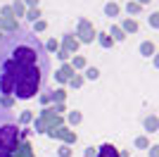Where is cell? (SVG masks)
<instances>
[{
    "mask_svg": "<svg viewBox=\"0 0 159 157\" xmlns=\"http://www.w3.org/2000/svg\"><path fill=\"white\" fill-rule=\"evenodd\" d=\"M10 105H12V98H7V95H5V98H2V107H10Z\"/></svg>",
    "mask_w": 159,
    "mask_h": 157,
    "instance_id": "44dd1931",
    "label": "cell"
},
{
    "mask_svg": "<svg viewBox=\"0 0 159 157\" xmlns=\"http://www.w3.org/2000/svg\"><path fill=\"white\" fill-rule=\"evenodd\" d=\"M17 143H19V126H17V119L14 114L0 110V152H10L17 150Z\"/></svg>",
    "mask_w": 159,
    "mask_h": 157,
    "instance_id": "7a4b0ae2",
    "label": "cell"
},
{
    "mask_svg": "<svg viewBox=\"0 0 159 157\" xmlns=\"http://www.w3.org/2000/svg\"><path fill=\"white\" fill-rule=\"evenodd\" d=\"M55 48H57V43H55V40H50V43L45 45V50H55Z\"/></svg>",
    "mask_w": 159,
    "mask_h": 157,
    "instance_id": "603a6c76",
    "label": "cell"
},
{
    "mask_svg": "<svg viewBox=\"0 0 159 157\" xmlns=\"http://www.w3.org/2000/svg\"><path fill=\"white\" fill-rule=\"evenodd\" d=\"M0 26H5V29H10V31H17V29H19V24H14L12 19H5V17H2V19H0Z\"/></svg>",
    "mask_w": 159,
    "mask_h": 157,
    "instance_id": "8992f818",
    "label": "cell"
},
{
    "mask_svg": "<svg viewBox=\"0 0 159 157\" xmlns=\"http://www.w3.org/2000/svg\"><path fill=\"white\" fill-rule=\"evenodd\" d=\"M135 145H138V148H147V138H138Z\"/></svg>",
    "mask_w": 159,
    "mask_h": 157,
    "instance_id": "e0dca14e",
    "label": "cell"
},
{
    "mask_svg": "<svg viewBox=\"0 0 159 157\" xmlns=\"http://www.w3.org/2000/svg\"><path fill=\"white\" fill-rule=\"evenodd\" d=\"M69 74H71V69H69V67H62L60 72H57V78H60V81H66V78H69Z\"/></svg>",
    "mask_w": 159,
    "mask_h": 157,
    "instance_id": "52a82bcc",
    "label": "cell"
},
{
    "mask_svg": "<svg viewBox=\"0 0 159 157\" xmlns=\"http://www.w3.org/2000/svg\"><path fill=\"white\" fill-rule=\"evenodd\" d=\"M14 12L21 14V12H24V5H21V2H14Z\"/></svg>",
    "mask_w": 159,
    "mask_h": 157,
    "instance_id": "d6986e66",
    "label": "cell"
},
{
    "mask_svg": "<svg viewBox=\"0 0 159 157\" xmlns=\"http://www.w3.org/2000/svg\"><path fill=\"white\" fill-rule=\"evenodd\" d=\"M112 36H114L116 40H121V38H124V33H121V29H112Z\"/></svg>",
    "mask_w": 159,
    "mask_h": 157,
    "instance_id": "4fadbf2b",
    "label": "cell"
},
{
    "mask_svg": "<svg viewBox=\"0 0 159 157\" xmlns=\"http://www.w3.org/2000/svg\"><path fill=\"white\" fill-rule=\"evenodd\" d=\"M140 50H143V55H147V57H150V55L154 52V45H152V43H143V48H140Z\"/></svg>",
    "mask_w": 159,
    "mask_h": 157,
    "instance_id": "ba28073f",
    "label": "cell"
},
{
    "mask_svg": "<svg viewBox=\"0 0 159 157\" xmlns=\"http://www.w3.org/2000/svg\"><path fill=\"white\" fill-rule=\"evenodd\" d=\"M86 76H88V78H98V76H100V72H98V69H88Z\"/></svg>",
    "mask_w": 159,
    "mask_h": 157,
    "instance_id": "8fae6325",
    "label": "cell"
},
{
    "mask_svg": "<svg viewBox=\"0 0 159 157\" xmlns=\"http://www.w3.org/2000/svg\"><path fill=\"white\" fill-rule=\"evenodd\" d=\"M38 17H40L38 7H36V10H31V12H29V19H33V21H36V19H38Z\"/></svg>",
    "mask_w": 159,
    "mask_h": 157,
    "instance_id": "7c38bea8",
    "label": "cell"
},
{
    "mask_svg": "<svg viewBox=\"0 0 159 157\" xmlns=\"http://www.w3.org/2000/svg\"><path fill=\"white\" fill-rule=\"evenodd\" d=\"M124 26H126L128 31H135V21H131V19H128V21H126V24H124Z\"/></svg>",
    "mask_w": 159,
    "mask_h": 157,
    "instance_id": "ffe728a7",
    "label": "cell"
},
{
    "mask_svg": "<svg viewBox=\"0 0 159 157\" xmlns=\"http://www.w3.org/2000/svg\"><path fill=\"white\" fill-rule=\"evenodd\" d=\"M90 38H93L90 24H88V21H81V40H90Z\"/></svg>",
    "mask_w": 159,
    "mask_h": 157,
    "instance_id": "277c9868",
    "label": "cell"
},
{
    "mask_svg": "<svg viewBox=\"0 0 159 157\" xmlns=\"http://www.w3.org/2000/svg\"><path fill=\"white\" fill-rule=\"evenodd\" d=\"M26 2H29V5H36V2H38V0H26Z\"/></svg>",
    "mask_w": 159,
    "mask_h": 157,
    "instance_id": "484cf974",
    "label": "cell"
},
{
    "mask_svg": "<svg viewBox=\"0 0 159 157\" xmlns=\"http://www.w3.org/2000/svg\"><path fill=\"white\" fill-rule=\"evenodd\" d=\"M145 126H147L150 131H154V129H157V119H147V121H145Z\"/></svg>",
    "mask_w": 159,
    "mask_h": 157,
    "instance_id": "30bf717a",
    "label": "cell"
},
{
    "mask_svg": "<svg viewBox=\"0 0 159 157\" xmlns=\"http://www.w3.org/2000/svg\"><path fill=\"white\" fill-rule=\"evenodd\" d=\"M0 38H2V33H0Z\"/></svg>",
    "mask_w": 159,
    "mask_h": 157,
    "instance_id": "83f0119b",
    "label": "cell"
},
{
    "mask_svg": "<svg viewBox=\"0 0 159 157\" xmlns=\"http://www.w3.org/2000/svg\"><path fill=\"white\" fill-rule=\"evenodd\" d=\"M50 76V57L40 38L29 29H17L0 38V93L29 100L43 91Z\"/></svg>",
    "mask_w": 159,
    "mask_h": 157,
    "instance_id": "6da1fadb",
    "label": "cell"
},
{
    "mask_svg": "<svg viewBox=\"0 0 159 157\" xmlns=\"http://www.w3.org/2000/svg\"><path fill=\"white\" fill-rule=\"evenodd\" d=\"M0 157H12V155H10V152H0Z\"/></svg>",
    "mask_w": 159,
    "mask_h": 157,
    "instance_id": "d4e9b609",
    "label": "cell"
},
{
    "mask_svg": "<svg viewBox=\"0 0 159 157\" xmlns=\"http://www.w3.org/2000/svg\"><path fill=\"white\" fill-rule=\"evenodd\" d=\"M66 48H69V50H76V40H74V38H66Z\"/></svg>",
    "mask_w": 159,
    "mask_h": 157,
    "instance_id": "9a60e30c",
    "label": "cell"
},
{
    "mask_svg": "<svg viewBox=\"0 0 159 157\" xmlns=\"http://www.w3.org/2000/svg\"><path fill=\"white\" fill-rule=\"evenodd\" d=\"M140 2H150V0H140Z\"/></svg>",
    "mask_w": 159,
    "mask_h": 157,
    "instance_id": "4316f807",
    "label": "cell"
},
{
    "mask_svg": "<svg viewBox=\"0 0 159 157\" xmlns=\"http://www.w3.org/2000/svg\"><path fill=\"white\" fill-rule=\"evenodd\" d=\"M50 133H52V136H60V138H66V140H76V136H74V133H66L64 129H57V131H50Z\"/></svg>",
    "mask_w": 159,
    "mask_h": 157,
    "instance_id": "5b68a950",
    "label": "cell"
},
{
    "mask_svg": "<svg viewBox=\"0 0 159 157\" xmlns=\"http://www.w3.org/2000/svg\"><path fill=\"white\" fill-rule=\"evenodd\" d=\"M74 64H76V67H83L86 62H83V57H76V59H74Z\"/></svg>",
    "mask_w": 159,
    "mask_h": 157,
    "instance_id": "7402d4cb",
    "label": "cell"
},
{
    "mask_svg": "<svg viewBox=\"0 0 159 157\" xmlns=\"http://www.w3.org/2000/svg\"><path fill=\"white\" fill-rule=\"evenodd\" d=\"M69 119L76 124V121H81V114H79V112H71V114H69Z\"/></svg>",
    "mask_w": 159,
    "mask_h": 157,
    "instance_id": "2e32d148",
    "label": "cell"
},
{
    "mask_svg": "<svg viewBox=\"0 0 159 157\" xmlns=\"http://www.w3.org/2000/svg\"><path fill=\"white\" fill-rule=\"evenodd\" d=\"M86 157H95V152H93V148H88V152H86Z\"/></svg>",
    "mask_w": 159,
    "mask_h": 157,
    "instance_id": "cb8c5ba5",
    "label": "cell"
},
{
    "mask_svg": "<svg viewBox=\"0 0 159 157\" xmlns=\"http://www.w3.org/2000/svg\"><path fill=\"white\" fill-rule=\"evenodd\" d=\"M105 12L109 14V17H114V14L119 12V7H116V5H107V7H105Z\"/></svg>",
    "mask_w": 159,
    "mask_h": 157,
    "instance_id": "9c48e42d",
    "label": "cell"
},
{
    "mask_svg": "<svg viewBox=\"0 0 159 157\" xmlns=\"http://www.w3.org/2000/svg\"><path fill=\"white\" fill-rule=\"evenodd\" d=\"M100 43H102L105 48H109V45H112V38H107V36H102V38H100Z\"/></svg>",
    "mask_w": 159,
    "mask_h": 157,
    "instance_id": "5bb4252c",
    "label": "cell"
},
{
    "mask_svg": "<svg viewBox=\"0 0 159 157\" xmlns=\"http://www.w3.org/2000/svg\"><path fill=\"white\" fill-rule=\"evenodd\" d=\"M98 157H119V150H116V148H114V145H102V148H100V152H98Z\"/></svg>",
    "mask_w": 159,
    "mask_h": 157,
    "instance_id": "3957f363",
    "label": "cell"
},
{
    "mask_svg": "<svg viewBox=\"0 0 159 157\" xmlns=\"http://www.w3.org/2000/svg\"><path fill=\"white\" fill-rule=\"evenodd\" d=\"M60 157H69V148H66V145L60 148Z\"/></svg>",
    "mask_w": 159,
    "mask_h": 157,
    "instance_id": "ac0fdd59",
    "label": "cell"
}]
</instances>
